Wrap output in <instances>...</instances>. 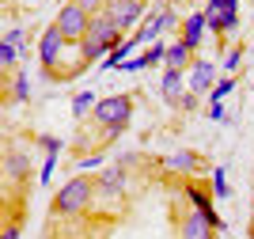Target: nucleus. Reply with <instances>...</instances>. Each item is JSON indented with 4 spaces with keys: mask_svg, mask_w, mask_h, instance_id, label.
<instances>
[{
    "mask_svg": "<svg viewBox=\"0 0 254 239\" xmlns=\"http://www.w3.org/2000/svg\"><path fill=\"white\" fill-rule=\"evenodd\" d=\"M171 228L175 239H216V228L186 201H171Z\"/></svg>",
    "mask_w": 254,
    "mask_h": 239,
    "instance_id": "nucleus-3",
    "label": "nucleus"
},
{
    "mask_svg": "<svg viewBox=\"0 0 254 239\" xmlns=\"http://www.w3.org/2000/svg\"><path fill=\"white\" fill-rule=\"evenodd\" d=\"M27 201H31V190H8L4 198V228L0 239H19L23 224H27Z\"/></svg>",
    "mask_w": 254,
    "mask_h": 239,
    "instance_id": "nucleus-6",
    "label": "nucleus"
},
{
    "mask_svg": "<svg viewBox=\"0 0 254 239\" xmlns=\"http://www.w3.org/2000/svg\"><path fill=\"white\" fill-rule=\"evenodd\" d=\"M4 42H11V46H19V42H23V31H19V27H11V31L4 34Z\"/></svg>",
    "mask_w": 254,
    "mask_h": 239,
    "instance_id": "nucleus-24",
    "label": "nucleus"
},
{
    "mask_svg": "<svg viewBox=\"0 0 254 239\" xmlns=\"http://www.w3.org/2000/svg\"><path fill=\"white\" fill-rule=\"evenodd\" d=\"M228 8H239V0H205V11H228Z\"/></svg>",
    "mask_w": 254,
    "mask_h": 239,
    "instance_id": "nucleus-22",
    "label": "nucleus"
},
{
    "mask_svg": "<svg viewBox=\"0 0 254 239\" xmlns=\"http://www.w3.org/2000/svg\"><path fill=\"white\" fill-rule=\"evenodd\" d=\"M163 167L179 171V175H197V171H209V163L201 159V152H175V156L163 159Z\"/></svg>",
    "mask_w": 254,
    "mask_h": 239,
    "instance_id": "nucleus-12",
    "label": "nucleus"
},
{
    "mask_svg": "<svg viewBox=\"0 0 254 239\" xmlns=\"http://www.w3.org/2000/svg\"><path fill=\"white\" fill-rule=\"evenodd\" d=\"M53 27L64 34V42L68 46H80V42L87 38V31H91V15H87L80 4H61V11H57V19H53Z\"/></svg>",
    "mask_w": 254,
    "mask_h": 239,
    "instance_id": "nucleus-4",
    "label": "nucleus"
},
{
    "mask_svg": "<svg viewBox=\"0 0 254 239\" xmlns=\"http://www.w3.org/2000/svg\"><path fill=\"white\" fill-rule=\"evenodd\" d=\"M205 114H209L212 122H220V118H224V106H220V103H209V110H205Z\"/></svg>",
    "mask_w": 254,
    "mask_h": 239,
    "instance_id": "nucleus-23",
    "label": "nucleus"
},
{
    "mask_svg": "<svg viewBox=\"0 0 254 239\" xmlns=\"http://www.w3.org/2000/svg\"><path fill=\"white\" fill-rule=\"evenodd\" d=\"M144 8H148V0H118V4H110V8H106V15L118 23V31L126 34L129 27L144 15Z\"/></svg>",
    "mask_w": 254,
    "mask_h": 239,
    "instance_id": "nucleus-10",
    "label": "nucleus"
},
{
    "mask_svg": "<svg viewBox=\"0 0 254 239\" xmlns=\"http://www.w3.org/2000/svg\"><path fill=\"white\" fill-rule=\"evenodd\" d=\"M182 194L190 198V205L197 209V213H201L205 220H209L212 228H216V232H224V220H220V213L212 209V198L201 190V182H193V178H182Z\"/></svg>",
    "mask_w": 254,
    "mask_h": 239,
    "instance_id": "nucleus-9",
    "label": "nucleus"
},
{
    "mask_svg": "<svg viewBox=\"0 0 254 239\" xmlns=\"http://www.w3.org/2000/svg\"><path fill=\"white\" fill-rule=\"evenodd\" d=\"M72 4H80V8H84L87 15H91V19H95V15H103V11H106V0H72Z\"/></svg>",
    "mask_w": 254,
    "mask_h": 239,
    "instance_id": "nucleus-20",
    "label": "nucleus"
},
{
    "mask_svg": "<svg viewBox=\"0 0 254 239\" xmlns=\"http://www.w3.org/2000/svg\"><path fill=\"white\" fill-rule=\"evenodd\" d=\"M232 87H235V76H224V80H216V87L209 91V103H220L224 95H232Z\"/></svg>",
    "mask_w": 254,
    "mask_h": 239,
    "instance_id": "nucleus-19",
    "label": "nucleus"
},
{
    "mask_svg": "<svg viewBox=\"0 0 254 239\" xmlns=\"http://www.w3.org/2000/svg\"><path fill=\"white\" fill-rule=\"evenodd\" d=\"M205 27H209V15H205V11H193V15H186L179 38L186 42L190 50H197V46H201V38H205Z\"/></svg>",
    "mask_w": 254,
    "mask_h": 239,
    "instance_id": "nucleus-13",
    "label": "nucleus"
},
{
    "mask_svg": "<svg viewBox=\"0 0 254 239\" xmlns=\"http://www.w3.org/2000/svg\"><path fill=\"white\" fill-rule=\"evenodd\" d=\"M216 65L209 61V57H197V61H193V69H190V91L193 95H205V91H212V87H216Z\"/></svg>",
    "mask_w": 254,
    "mask_h": 239,
    "instance_id": "nucleus-11",
    "label": "nucleus"
},
{
    "mask_svg": "<svg viewBox=\"0 0 254 239\" xmlns=\"http://www.w3.org/2000/svg\"><path fill=\"white\" fill-rule=\"evenodd\" d=\"M243 53H247V46H235V50L228 53V61H224V69H228V73H235V69H239V61H243Z\"/></svg>",
    "mask_w": 254,
    "mask_h": 239,
    "instance_id": "nucleus-21",
    "label": "nucleus"
},
{
    "mask_svg": "<svg viewBox=\"0 0 254 239\" xmlns=\"http://www.w3.org/2000/svg\"><path fill=\"white\" fill-rule=\"evenodd\" d=\"M118 46H122V31H118V23L103 11V15H95V19H91V31H87V38L80 42V57L91 65V61L110 57Z\"/></svg>",
    "mask_w": 254,
    "mask_h": 239,
    "instance_id": "nucleus-2",
    "label": "nucleus"
},
{
    "mask_svg": "<svg viewBox=\"0 0 254 239\" xmlns=\"http://www.w3.org/2000/svg\"><path fill=\"white\" fill-rule=\"evenodd\" d=\"M64 34L57 31V27H46V34H42V42H38V65H42V76L46 80H57L61 76V53H64Z\"/></svg>",
    "mask_w": 254,
    "mask_h": 239,
    "instance_id": "nucleus-5",
    "label": "nucleus"
},
{
    "mask_svg": "<svg viewBox=\"0 0 254 239\" xmlns=\"http://www.w3.org/2000/svg\"><path fill=\"white\" fill-rule=\"evenodd\" d=\"M251 239H254V217H251Z\"/></svg>",
    "mask_w": 254,
    "mask_h": 239,
    "instance_id": "nucleus-25",
    "label": "nucleus"
},
{
    "mask_svg": "<svg viewBox=\"0 0 254 239\" xmlns=\"http://www.w3.org/2000/svg\"><path fill=\"white\" fill-rule=\"evenodd\" d=\"M95 106H99L95 91H80V95H76V99H72V118H76V122H84V118L91 114Z\"/></svg>",
    "mask_w": 254,
    "mask_h": 239,
    "instance_id": "nucleus-17",
    "label": "nucleus"
},
{
    "mask_svg": "<svg viewBox=\"0 0 254 239\" xmlns=\"http://www.w3.org/2000/svg\"><path fill=\"white\" fill-rule=\"evenodd\" d=\"M193 61H197V57H193V50H190V46H186L182 38L167 46V61H163L167 69H182V73H190V69H193Z\"/></svg>",
    "mask_w": 254,
    "mask_h": 239,
    "instance_id": "nucleus-15",
    "label": "nucleus"
},
{
    "mask_svg": "<svg viewBox=\"0 0 254 239\" xmlns=\"http://www.w3.org/2000/svg\"><path fill=\"white\" fill-rule=\"evenodd\" d=\"M190 91V76L182 73V69H163V80H159V95H163V103L182 110V99Z\"/></svg>",
    "mask_w": 254,
    "mask_h": 239,
    "instance_id": "nucleus-8",
    "label": "nucleus"
},
{
    "mask_svg": "<svg viewBox=\"0 0 254 239\" xmlns=\"http://www.w3.org/2000/svg\"><path fill=\"white\" fill-rule=\"evenodd\" d=\"M110 4H118V0H106V8H110Z\"/></svg>",
    "mask_w": 254,
    "mask_h": 239,
    "instance_id": "nucleus-26",
    "label": "nucleus"
},
{
    "mask_svg": "<svg viewBox=\"0 0 254 239\" xmlns=\"http://www.w3.org/2000/svg\"><path fill=\"white\" fill-rule=\"evenodd\" d=\"M4 175H8V190H31V156L8 145L4 152Z\"/></svg>",
    "mask_w": 254,
    "mask_h": 239,
    "instance_id": "nucleus-7",
    "label": "nucleus"
},
{
    "mask_svg": "<svg viewBox=\"0 0 254 239\" xmlns=\"http://www.w3.org/2000/svg\"><path fill=\"white\" fill-rule=\"evenodd\" d=\"M209 15V31L212 34H232L239 27V8H228V11H205Z\"/></svg>",
    "mask_w": 254,
    "mask_h": 239,
    "instance_id": "nucleus-16",
    "label": "nucleus"
},
{
    "mask_svg": "<svg viewBox=\"0 0 254 239\" xmlns=\"http://www.w3.org/2000/svg\"><path fill=\"white\" fill-rule=\"evenodd\" d=\"M99 201V175H72L50 198V220H76L87 217Z\"/></svg>",
    "mask_w": 254,
    "mask_h": 239,
    "instance_id": "nucleus-1",
    "label": "nucleus"
},
{
    "mask_svg": "<svg viewBox=\"0 0 254 239\" xmlns=\"http://www.w3.org/2000/svg\"><path fill=\"white\" fill-rule=\"evenodd\" d=\"M212 194H216V198H232V186H228V171H224V167H212Z\"/></svg>",
    "mask_w": 254,
    "mask_h": 239,
    "instance_id": "nucleus-18",
    "label": "nucleus"
},
{
    "mask_svg": "<svg viewBox=\"0 0 254 239\" xmlns=\"http://www.w3.org/2000/svg\"><path fill=\"white\" fill-rule=\"evenodd\" d=\"M4 83H8V87H4V103H27V99H31V80H27V73L15 69L11 76H4Z\"/></svg>",
    "mask_w": 254,
    "mask_h": 239,
    "instance_id": "nucleus-14",
    "label": "nucleus"
}]
</instances>
